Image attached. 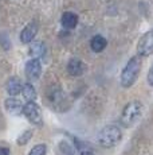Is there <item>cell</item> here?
Masks as SVG:
<instances>
[{
	"label": "cell",
	"instance_id": "cell-1",
	"mask_svg": "<svg viewBox=\"0 0 153 155\" xmlns=\"http://www.w3.org/2000/svg\"><path fill=\"white\" fill-rule=\"evenodd\" d=\"M141 57L134 55L128 61V64L125 65V68L122 69L121 73V85L123 88H130L134 85V82L137 81L138 76L141 71Z\"/></svg>",
	"mask_w": 153,
	"mask_h": 155
},
{
	"label": "cell",
	"instance_id": "cell-2",
	"mask_svg": "<svg viewBox=\"0 0 153 155\" xmlns=\"http://www.w3.org/2000/svg\"><path fill=\"white\" fill-rule=\"evenodd\" d=\"M142 112H144V107L141 104V101H137V100L130 101V103H128L123 107L120 120H121V123L125 127H132L141 119Z\"/></svg>",
	"mask_w": 153,
	"mask_h": 155
},
{
	"label": "cell",
	"instance_id": "cell-3",
	"mask_svg": "<svg viewBox=\"0 0 153 155\" xmlns=\"http://www.w3.org/2000/svg\"><path fill=\"white\" fill-rule=\"evenodd\" d=\"M122 139V132L118 127L116 126H108L105 128H102L101 131L97 135V142H98L99 146L102 147H114L117 146Z\"/></svg>",
	"mask_w": 153,
	"mask_h": 155
},
{
	"label": "cell",
	"instance_id": "cell-4",
	"mask_svg": "<svg viewBox=\"0 0 153 155\" xmlns=\"http://www.w3.org/2000/svg\"><path fill=\"white\" fill-rule=\"evenodd\" d=\"M23 115L31 121L34 126H43V116L42 111L38 107V104H35L34 101H27V104L23 105Z\"/></svg>",
	"mask_w": 153,
	"mask_h": 155
},
{
	"label": "cell",
	"instance_id": "cell-5",
	"mask_svg": "<svg viewBox=\"0 0 153 155\" xmlns=\"http://www.w3.org/2000/svg\"><path fill=\"white\" fill-rule=\"evenodd\" d=\"M137 53L140 57H149L153 54V30H149L140 38L137 45Z\"/></svg>",
	"mask_w": 153,
	"mask_h": 155
},
{
	"label": "cell",
	"instance_id": "cell-6",
	"mask_svg": "<svg viewBox=\"0 0 153 155\" xmlns=\"http://www.w3.org/2000/svg\"><path fill=\"white\" fill-rule=\"evenodd\" d=\"M42 74V65L38 58H32L26 64V76L30 80H38Z\"/></svg>",
	"mask_w": 153,
	"mask_h": 155
},
{
	"label": "cell",
	"instance_id": "cell-7",
	"mask_svg": "<svg viewBox=\"0 0 153 155\" xmlns=\"http://www.w3.org/2000/svg\"><path fill=\"white\" fill-rule=\"evenodd\" d=\"M86 69H87L86 65L81 59H76V58L70 59L69 64H67V71H69V74H71L74 77H79L82 74H85Z\"/></svg>",
	"mask_w": 153,
	"mask_h": 155
},
{
	"label": "cell",
	"instance_id": "cell-8",
	"mask_svg": "<svg viewBox=\"0 0 153 155\" xmlns=\"http://www.w3.org/2000/svg\"><path fill=\"white\" fill-rule=\"evenodd\" d=\"M36 32H38V25L35 22H31L30 25L26 26V27L23 28V31L20 32V41H22L23 43H30L35 38Z\"/></svg>",
	"mask_w": 153,
	"mask_h": 155
},
{
	"label": "cell",
	"instance_id": "cell-9",
	"mask_svg": "<svg viewBox=\"0 0 153 155\" xmlns=\"http://www.w3.org/2000/svg\"><path fill=\"white\" fill-rule=\"evenodd\" d=\"M4 107H5V109L11 113V115L17 116V115H22V113H23V104H22V101L15 99L14 96L4 101Z\"/></svg>",
	"mask_w": 153,
	"mask_h": 155
},
{
	"label": "cell",
	"instance_id": "cell-10",
	"mask_svg": "<svg viewBox=\"0 0 153 155\" xmlns=\"http://www.w3.org/2000/svg\"><path fill=\"white\" fill-rule=\"evenodd\" d=\"M22 81L17 77H11L7 81V85H5V89H7L8 94L10 96H17V94L22 92Z\"/></svg>",
	"mask_w": 153,
	"mask_h": 155
},
{
	"label": "cell",
	"instance_id": "cell-11",
	"mask_svg": "<svg viewBox=\"0 0 153 155\" xmlns=\"http://www.w3.org/2000/svg\"><path fill=\"white\" fill-rule=\"evenodd\" d=\"M61 23L66 30H73L78 25V16L74 12H64L62 15Z\"/></svg>",
	"mask_w": 153,
	"mask_h": 155
},
{
	"label": "cell",
	"instance_id": "cell-12",
	"mask_svg": "<svg viewBox=\"0 0 153 155\" xmlns=\"http://www.w3.org/2000/svg\"><path fill=\"white\" fill-rule=\"evenodd\" d=\"M46 46H45V43L43 42H40V41H38V42H34V43H31V46H30V55L31 57H34V58H42V57H45L46 54Z\"/></svg>",
	"mask_w": 153,
	"mask_h": 155
},
{
	"label": "cell",
	"instance_id": "cell-13",
	"mask_svg": "<svg viewBox=\"0 0 153 155\" xmlns=\"http://www.w3.org/2000/svg\"><path fill=\"white\" fill-rule=\"evenodd\" d=\"M106 46H108V41L102 35H95V37L92 38L90 47H92V50L94 53H101L102 50H105Z\"/></svg>",
	"mask_w": 153,
	"mask_h": 155
},
{
	"label": "cell",
	"instance_id": "cell-14",
	"mask_svg": "<svg viewBox=\"0 0 153 155\" xmlns=\"http://www.w3.org/2000/svg\"><path fill=\"white\" fill-rule=\"evenodd\" d=\"M20 93L23 94L24 100L27 101H35L36 100V91L31 84H24L22 86V92Z\"/></svg>",
	"mask_w": 153,
	"mask_h": 155
},
{
	"label": "cell",
	"instance_id": "cell-15",
	"mask_svg": "<svg viewBox=\"0 0 153 155\" xmlns=\"http://www.w3.org/2000/svg\"><path fill=\"white\" fill-rule=\"evenodd\" d=\"M32 138V130H27L24 131V132L20 134V136L17 138V144L19 146H26L28 142H30V139Z\"/></svg>",
	"mask_w": 153,
	"mask_h": 155
},
{
	"label": "cell",
	"instance_id": "cell-16",
	"mask_svg": "<svg viewBox=\"0 0 153 155\" xmlns=\"http://www.w3.org/2000/svg\"><path fill=\"white\" fill-rule=\"evenodd\" d=\"M46 154H47V146L45 143H40V144L34 146L28 155H46Z\"/></svg>",
	"mask_w": 153,
	"mask_h": 155
},
{
	"label": "cell",
	"instance_id": "cell-17",
	"mask_svg": "<svg viewBox=\"0 0 153 155\" xmlns=\"http://www.w3.org/2000/svg\"><path fill=\"white\" fill-rule=\"evenodd\" d=\"M75 143L78 146V150H79V155H95L93 150H90L83 142H79L78 139H75Z\"/></svg>",
	"mask_w": 153,
	"mask_h": 155
},
{
	"label": "cell",
	"instance_id": "cell-18",
	"mask_svg": "<svg viewBox=\"0 0 153 155\" xmlns=\"http://www.w3.org/2000/svg\"><path fill=\"white\" fill-rule=\"evenodd\" d=\"M146 80H148V84L153 86V65L151 66V69L148 71V77H146Z\"/></svg>",
	"mask_w": 153,
	"mask_h": 155
},
{
	"label": "cell",
	"instance_id": "cell-19",
	"mask_svg": "<svg viewBox=\"0 0 153 155\" xmlns=\"http://www.w3.org/2000/svg\"><path fill=\"white\" fill-rule=\"evenodd\" d=\"M0 155H10V150L7 147H0Z\"/></svg>",
	"mask_w": 153,
	"mask_h": 155
}]
</instances>
